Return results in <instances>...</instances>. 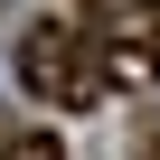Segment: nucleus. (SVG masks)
Instances as JSON below:
<instances>
[{"instance_id":"nucleus-1","label":"nucleus","mask_w":160,"mask_h":160,"mask_svg":"<svg viewBox=\"0 0 160 160\" xmlns=\"http://www.w3.org/2000/svg\"><path fill=\"white\" fill-rule=\"evenodd\" d=\"M104 75H113V66H104V47H94L85 28H57V19H47V28L19 38V85H28L38 104H94Z\"/></svg>"},{"instance_id":"nucleus-2","label":"nucleus","mask_w":160,"mask_h":160,"mask_svg":"<svg viewBox=\"0 0 160 160\" xmlns=\"http://www.w3.org/2000/svg\"><path fill=\"white\" fill-rule=\"evenodd\" d=\"M0 160H66V141H57V132H19Z\"/></svg>"}]
</instances>
